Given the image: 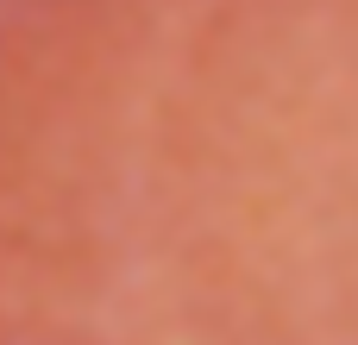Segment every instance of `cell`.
I'll use <instances>...</instances> for the list:
<instances>
[{
    "label": "cell",
    "instance_id": "cell-1",
    "mask_svg": "<svg viewBox=\"0 0 358 345\" xmlns=\"http://www.w3.org/2000/svg\"><path fill=\"white\" fill-rule=\"evenodd\" d=\"M0 345H358V0H0Z\"/></svg>",
    "mask_w": 358,
    "mask_h": 345
}]
</instances>
